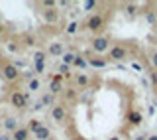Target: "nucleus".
Returning <instances> with one entry per match:
<instances>
[{"mask_svg":"<svg viewBox=\"0 0 157 140\" xmlns=\"http://www.w3.org/2000/svg\"><path fill=\"white\" fill-rule=\"evenodd\" d=\"M4 128L16 132L18 130V121H16V118H6V121H4Z\"/></svg>","mask_w":157,"mask_h":140,"instance_id":"10","label":"nucleus"},{"mask_svg":"<svg viewBox=\"0 0 157 140\" xmlns=\"http://www.w3.org/2000/svg\"><path fill=\"white\" fill-rule=\"evenodd\" d=\"M108 140H120V136H112V138H108Z\"/></svg>","mask_w":157,"mask_h":140,"instance_id":"33","label":"nucleus"},{"mask_svg":"<svg viewBox=\"0 0 157 140\" xmlns=\"http://www.w3.org/2000/svg\"><path fill=\"white\" fill-rule=\"evenodd\" d=\"M49 140H53V138H49Z\"/></svg>","mask_w":157,"mask_h":140,"instance_id":"38","label":"nucleus"},{"mask_svg":"<svg viewBox=\"0 0 157 140\" xmlns=\"http://www.w3.org/2000/svg\"><path fill=\"white\" fill-rule=\"evenodd\" d=\"M28 87H29V91H37V89L41 87V83H39L37 79H32V81H29V85H28Z\"/></svg>","mask_w":157,"mask_h":140,"instance_id":"21","label":"nucleus"},{"mask_svg":"<svg viewBox=\"0 0 157 140\" xmlns=\"http://www.w3.org/2000/svg\"><path fill=\"white\" fill-rule=\"evenodd\" d=\"M128 14H132V16L136 14V6H134V4H128Z\"/></svg>","mask_w":157,"mask_h":140,"instance_id":"27","label":"nucleus"},{"mask_svg":"<svg viewBox=\"0 0 157 140\" xmlns=\"http://www.w3.org/2000/svg\"><path fill=\"white\" fill-rule=\"evenodd\" d=\"M155 43H157V36H155Z\"/></svg>","mask_w":157,"mask_h":140,"instance_id":"37","label":"nucleus"},{"mask_svg":"<svg viewBox=\"0 0 157 140\" xmlns=\"http://www.w3.org/2000/svg\"><path fill=\"white\" fill-rule=\"evenodd\" d=\"M128 56L126 53V47H122V46H114L110 49V57L114 59V61H120V59H124Z\"/></svg>","mask_w":157,"mask_h":140,"instance_id":"6","label":"nucleus"},{"mask_svg":"<svg viewBox=\"0 0 157 140\" xmlns=\"http://www.w3.org/2000/svg\"><path fill=\"white\" fill-rule=\"evenodd\" d=\"M49 136H51V130H49L47 126H41L36 130V138L37 140H49Z\"/></svg>","mask_w":157,"mask_h":140,"instance_id":"8","label":"nucleus"},{"mask_svg":"<svg viewBox=\"0 0 157 140\" xmlns=\"http://www.w3.org/2000/svg\"><path fill=\"white\" fill-rule=\"evenodd\" d=\"M85 26L88 30H92V32H98V30L104 28V18H102L100 14H92V16L85 22Z\"/></svg>","mask_w":157,"mask_h":140,"instance_id":"2","label":"nucleus"},{"mask_svg":"<svg viewBox=\"0 0 157 140\" xmlns=\"http://www.w3.org/2000/svg\"><path fill=\"white\" fill-rule=\"evenodd\" d=\"M88 63H90L92 67H96V69L106 67V59H104V57H98V56H94V57H88Z\"/></svg>","mask_w":157,"mask_h":140,"instance_id":"7","label":"nucleus"},{"mask_svg":"<svg viewBox=\"0 0 157 140\" xmlns=\"http://www.w3.org/2000/svg\"><path fill=\"white\" fill-rule=\"evenodd\" d=\"M141 121H144V117H141V113H130V122L132 124H141Z\"/></svg>","mask_w":157,"mask_h":140,"instance_id":"13","label":"nucleus"},{"mask_svg":"<svg viewBox=\"0 0 157 140\" xmlns=\"http://www.w3.org/2000/svg\"><path fill=\"white\" fill-rule=\"evenodd\" d=\"M49 117H51L55 122H63V121H65L67 113H65V109H63V105H53V107L49 109Z\"/></svg>","mask_w":157,"mask_h":140,"instance_id":"3","label":"nucleus"},{"mask_svg":"<svg viewBox=\"0 0 157 140\" xmlns=\"http://www.w3.org/2000/svg\"><path fill=\"white\" fill-rule=\"evenodd\" d=\"M2 32H4V26H2V24H0V36H2Z\"/></svg>","mask_w":157,"mask_h":140,"instance_id":"34","label":"nucleus"},{"mask_svg":"<svg viewBox=\"0 0 157 140\" xmlns=\"http://www.w3.org/2000/svg\"><path fill=\"white\" fill-rule=\"evenodd\" d=\"M49 89H51V95H57V93H61V81H53L51 85H49Z\"/></svg>","mask_w":157,"mask_h":140,"instance_id":"19","label":"nucleus"},{"mask_svg":"<svg viewBox=\"0 0 157 140\" xmlns=\"http://www.w3.org/2000/svg\"><path fill=\"white\" fill-rule=\"evenodd\" d=\"M10 103H12L16 109H20V111H24V109L28 107V97L24 93H20V91H14L10 95Z\"/></svg>","mask_w":157,"mask_h":140,"instance_id":"1","label":"nucleus"},{"mask_svg":"<svg viewBox=\"0 0 157 140\" xmlns=\"http://www.w3.org/2000/svg\"><path fill=\"white\" fill-rule=\"evenodd\" d=\"M77 30H78V24H77V22H71V24L67 26V34H75Z\"/></svg>","mask_w":157,"mask_h":140,"instance_id":"22","label":"nucleus"},{"mask_svg":"<svg viewBox=\"0 0 157 140\" xmlns=\"http://www.w3.org/2000/svg\"><path fill=\"white\" fill-rule=\"evenodd\" d=\"M28 136H29V130H28V128H18V130L12 134L14 140H28Z\"/></svg>","mask_w":157,"mask_h":140,"instance_id":"9","label":"nucleus"},{"mask_svg":"<svg viewBox=\"0 0 157 140\" xmlns=\"http://www.w3.org/2000/svg\"><path fill=\"white\" fill-rule=\"evenodd\" d=\"M73 65L78 67V69H85V67L88 65V61H86V59H82L81 56H77V59H75V63H73Z\"/></svg>","mask_w":157,"mask_h":140,"instance_id":"18","label":"nucleus"},{"mask_svg":"<svg viewBox=\"0 0 157 140\" xmlns=\"http://www.w3.org/2000/svg\"><path fill=\"white\" fill-rule=\"evenodd\" d=\"M33 61H36V63H43V61H45V53H43V51H36V53H33Z\"/></svg>","mask_w":157,"mask_h":140,"instance_id":"20","label":"nucleus"},{"mask_svg":"<svg viewBox=\"0 0 157 140\" xmlns=\"http://www.w3.org/2000/svg\"><path fill=\"white\" fill-rule=\"evenodd\" d=\"M49 53L51 56H63V46L61 43H51L49 46Z\"/></svg>","mask_w":157,"mask_h":140,"instance_id":"12","label":"nucleus"},{"mask_svg":"<svg viewBox=\"0 0 157 140\" xmlns=\"http://www.w3.org/2000/svg\"><path fill=\"white\" fill-rule=\"evenodd\" d=\"M43 6H45V8H53V6H55V2H53V0H45Z\"/></svg>","mask_w":157,"mask_h":140,"instance_id":"28","label":"nucleus"},{"mask_svg":"<svg viewBox=\"0 0 157 140\" xmlns=\"http://www.w3.org/2000/svg\"><path fill=\"white\" fill-rule=\"evenodd\" d=\"M53 103H55V95L47 93V95H43V97H41V105H43V107H47V105H53Z\"/></svg>","mask_w":157,"mask_h":140,"instance_id":"14","label":"nucleus"},{"mask_svg":"<svg viewBox=\"0 0 157 140\" xmlns=\"http://www.w3.org/2000/svg\"><path fill=\"white\" fill-rule=\"evenodd\" d=\"M132 67H134V69H136V71H141V65H140V63H136V61H134V63H132Z\"/></svg>","mask_w":157,"mask_h":140,"instance_id":"31","label":"nucleus"},{"mask_svg":"<svg viewBox=\"0 0 157 140\" xmlns=\"http://www.w3.org/2000/svg\"><path fill=\"white\" fill-rule=\"evenodd\" d=\"M43 124H41V121H37V118H32V121H29V124H28V130H33L36 132L37 128H41Z\"/></svg>","mask_w":157,"mask_h":140,"instance_id":"16","label":"nucleus"},{"mask_svg":"<svg viewBox=\"0 0 157 140\" xmlns=\"http://www.w3.org/2000/svg\"><path fill=\"white\" fill-rule=\"evenodd\" d=\"M0 140H10V136H8V134H4V136H0Z\"/></svg>","mask_w":157,"mask_h":140,"instance_id":"32","label":"nucleus"},{"mask_svg":"<svg viewBox=\"0 0 157 140\" xmlns=\"http://www.w3.org/2000/svg\"><path fill=\"white\" fill-rule=\"evenodd\" d=\"M77 85H81V87H86L88 85V75H85V73H81V75H77Z\"/></svg>","mask_w":157,"mask_h":140,"instance_id":"17","label":"nucleus"},{"mask_svg":"<svg viewBox=\"0 0 157 140\" xmlns=\"http://www.w3.org/2000/svg\"><path fill=\"white\" fill-rule=\"evenodd\" d=\"M147 140H157V136H149V138H147Z\"/></svg>","mask_w":157,"mask_h":140,"instance_id":"36","label":"nucleus"},{"mask_svg":"<svg viewBox=\"0 0 157 140\" xmlns=\"http://www.w3.org/2000/svg\"><path fill=\"white\" fill-rule=\"evenodd\" d=\"M45 18L49 20V22H55V20H57V12H55V10H51V12L45 14Z\"/></svg>","mask_w":157,"mask_h":140,"instance_id":"23","label":"nucleus"},{"mask_svg":"<svg viewBox=\"0 0 157 140\" xmlns=\"http://www.w3.org/2000/svg\"><path fill=\"white\" fill-rule=\"evenodd\" d=\"M8 47H10V51H18V46H16V43H8Z\"/></svg>","mask_w":157,"mask_h":140,"instance_id":"29","label":"nucleus"},{"mask_svg":"<svg viewBox=\"0 0 157 140\" xmlns=\"http://www.w3.org/2000/svg\"><path fill=\"white\" fill-rule=\"evenodd\" d=\"M77 97V93H75V89H69V91H65V99H69V101H73V99Z\"/></svg>","mask_w":157,"mask_h":140,"instance_id":"24","label":"nucleus"},{"mask_svg":"<svg viewBox=\"0 0 157 140\" xmlns=\"http://www.w3.org/2000/svg\"><path fill=\"white\" fill-rule=\"evenodd\" d=\"M45 71V65L43 63H36V73H43Z\"/></svg>","mask_w":157,"mask_h":140,"instance_id":"26","label":"nucleus"},{"mask_svg":"<svg viewBox=\"0 0 157 140\" xmlns=\"http://www.w3.org/2000/svg\"><path fill=\"white\" fill-rule=\"evenodd\" d=\"M136 140H145V136H137V138H136Z\"/></svg>","mask_w":157,"mask_h":140,"instance_id":"35","label":"nucleus"},{"mask_svg":"<svg viewBox=\"0 0 157 140\" xmlns=\"http://www.w3.org/2000/svg\"><path fill=\"white\" fill-rule=\"evenodd\" d=\"M59 73H61V77H65V79H71L73 77L71 67H69V65H61V67H59Z\"/></svg>","mask_w":157,"mask_h":140,"instance_id":"15","label":"nucleus"},{"mask_svg":"<svg viewBox=\"0 0 157 140\" xmlns=\"http://www.w3.org/2000/svg\"><path fill=\"white\" fill-rule=\"evenodd\" d=\"M151 63H153V67H157V53L151 56Z\"/></svg>","mask_w":157,"mask_h":140,"instance_id":"30","label":"nucleus"},{"mask_svg":"<svg viewBox=\"0 0 157 140\" xmlns=\"http://www.w3.org/2000/svg\"><path fill=\"white\" fill-rule=\"evenodd\" d=\"M2 73H4V79L6 81H14V79H18V67L14 65V63H6L4 65V69H2Z\"/></svg>","mask_w":157,"mask_h":140,"instance_id":"4","label":"nucleus"},{"mask_svg":"<svg viewBox=\"0 0 157 140\" xmlns=\"http://www.w3.org/2000/svg\"><path fill=\"white\" fill-rule=\"evenodd\" d=\"M106 47H108V39H106V38H96V39H92V49H94L96 53L106 51Z\"/></svg>","mask_w":157,"mask_h":140,"instance_id":"5","label":"nucleus"},{"mask_svg":"<svg viewBox=\"0 0 157 140\" xmlns=\"http://www.w3.org/2000/svg\"><path fill=\"white\" fill-rule=\"evenodd\" d=\"M145 20H147V22H149V24H155V22H157V18H155V14H153V12H147Z\"/></svg>","mask_w":157,"mask_h":140,"instance_id":"25","label":"nucleus"},{"mask_svg":"<svg viewBox=\"0 0 157 140\" xmlns=\"http://www.w3.org/2000/svg\"><path fill=\"white\" fill-rule=\"evenodd\" d=\"M75 59H77V53H63V65H73L75 63Z\"/></svg>","mask_w":157,"mask_h":140,"instance_id":"11","label":"nucleus"}]
</instances>
